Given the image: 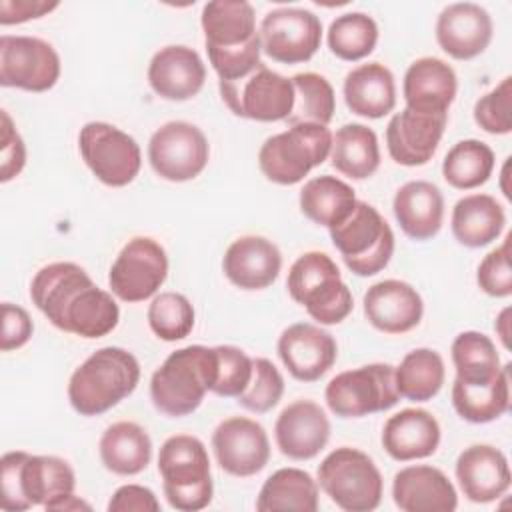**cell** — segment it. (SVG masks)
<instances>
[{"label": "cell", "mask_w": 512, "mask_h": 512, "mask_svg": "<svg viewBox=\"0 0 512 512\" xmlns=\"http://www.w3.org/2000/svg\"><path fill=\"white\" fill-rule=\"evenodd\" d=\"M74 488L76 476L64 458L12 450L0 460V506L6 512L46 508Z\"/></svg>", "instance_id": "3"}, {"label": "cell", "mask_w": 512, "mask_h": 512, "mask_svg": "<svg viewBox=\"0 0 512 512\" xmlns=\"http://www.w3.org/2000/svg\"><path fill=\"white\" fill-rule=\"evenodd\" d=\"M210 158L204 132L184 120L162 124L148 140V162L168 182H188L202 174Z\"/></svg>", "instance_id": "14"}, {"label": "cell", "mask_w": 512, "mask_h": 512, "mask_svg": "<svg viewBox=\"0 0 512 512\" xmlns=\"http://www.w3.org/2000/svg\"><path fill=\"white\" fill-rule=\"evenodd\" d=\"M158 472L168 504L180 512H196L212 502V474L206 446L190 434L164 440L158 452Z\"/></svg>", "instance_id": "6"}, {"label": "cell", "mask_w": 512, "mask_h": 512, "mask_svg": "<svg viewBox=\"0 0 512 512\" xmlns=\"http://www.w3.org/2000/svg\"><path fill=\"white\" fill-rule=\"evenodd\" d=\"M218 90L230 112L246 120L286 122L294 108L292 80L264 62L234 82H218Z\"/></svg>", "instance_id": "11"}, {"label": "cell", "mask_w": 512, "mask_h": 512, "mask_svg": "<svg viewBox=\"0 0 512 512\" xmlns=\"http://www.w3.org/2000/svg\"><path fill=\"white\" fill-rule=\"evenodd\" d=\"M34 332V324L30 314L12 302H2V336H0V348L2 352L18 350L22 348Z\"/></svg>", "instance_id": "50"}, {"label": "cell", "mask_w": 512, "mask_h": 512, "mask_svg": "<svg viewBox=\"0 0 512 512\" xmlns=\"http://www.w3.org/2000/svg\"><path fill=\"white\" fill-rule=\"evenodd\" d=\"M446 368L442 356L432 348L410 350L394 368V384L400 398L410 402L432 400L444 384Z\"/></svg>", "instance_id": "38"}, {"label": "cell", "mask_w": 512, "mask_h": 512, "mask_svg": "<svg viewBox=\"0 0 512 512\" xmlns=\"http://www.w3.org/2000/svg\"><path fill=\"white\" fill-rule=\"evenodd\" d=\"M512 78L506 76L474 104V122L488 134L512 132Z\"/></svg>", "instance_id": "46"}, {"label": "cell", "mask_w": 512, "mask_h": 512, "mask_svg": "<svg viewBox=\"0 0 512 512\" xmlns=\"http://www.w3.org/2000/svg\"><path fill=\"white\" fill-rule=\"evenodd\" d=\"M332 132L322 124H292L288 130L264 140L258 150L260 172L274 184L292 186L328 160Z\"/></svg>", "instance_id": "7"}, {"label": "cell", "mask_w": 512, "mask_h": 512, "mask_svg": "<svg viewBox=\"0 0 512 512\" xmlns=\"http://www.w3.org/2000/svg\"><path fill=\"white\" fill-rule=\"evenodd\" d=\"M362 304L366 320L384 334L410 332L420 324L424 314V302L416 288L396 278L372 284Z\"/></svg>", "instance_id": "23"}, {"label": "cell", "mask_w": 512, "mask_h": 512, "mask_svg": "<svg viewBox=\"0 0 512 512\" xmlns=\"http://www.w3.org/2000/svg\"><path fill=\"white\" fill-rule=\"evenodd\" d=\"M440 424L424 408H404L392 414L382 428V446L398 462L428 458L438 450Z\"/></svg>", "instance_id": "28"}, {"label": "cell", "mask_w": 512, "mask_h": 512, "mask_svg": "<svg viewBox=\"0 0 512 512\" xmlns=\"http://www.w3.org/2000/svg\"><path fill=\"white\" fill-rule=\"evenodd\" d=\"M284 394V378L268 358H252V378L236 402L256 414L272 410Z\"/></svg>", "instance_id": "44"}, {"label": "cell", "mask_w": 512, "mask_h": 512, "mask_svg": "<svg viewBox=\"0 0 512 512\" xmlns=\"http://www.w3.org/2000/svg\"><path fill=\"white\" fill-rule=\"evenodd\" d=\"M138 382L136 356L120 346H104L72 372L68 400L80 416H100L130 396Z\"/></svg>", "instance_id": "2"}, {"label": "cell", "mask_w": 512, "mask_h": 512, "mask_svg": "<svg viewBox=\"0 0 512 512\" xmlns=\"http://www.w3.org/2000/svg\"><path fill=\"white\" fill-rule=\"evenodd\" d=\"M62 72L54 46L36 36H0V84L28 92H46Z\"/></svg>", "instance_id": "15"}, {"label": "cell", "mask_w": 512, "mask_h": 512, "mask_svg": "<svg viewBox=\"0 0 512 512\" xmlns=\"http://www.w3.org/2000/svg\"><path fill=\"white\" fill-rule=\"evenodd\" d=\"M286 288L290 298L318 324H340L354 306L350 288L326 252L310 250L298 256L290 266Z\"/></svg>", "instance_id": "5"}, {"label": "cell", "mask_w": 512, "mask_h": 512, "mask_svg": "<svg viewBox=\"0 0 512 512\" xmlns=\"http://www.w3.org/2000/svg\"><path fill=\"white\" fill-rule=\"evenodd\" d=\"M330 238L348 270L356 276L382 272L394 254V232L368 202L356 200L350 216L330 228Z\"/></svg>", "instance_id": "9"}, {"label": "cell", "mask_w": 512, "mask_h": 512, "mask_svg": "<svg viewBox=\"0 0 512 512\" xmlns=\"http://www.w3.org/2000/svg\"><path fill=\"white\" fill-rule=\"evenodd\" d=\"M328 158L342 176L352 180H366L380 166L378 136L364 124H344L336 130V134H332V148Z\"/></svg>", "instance_id": "34"}, {"label": "cell", "mask_w": 512, "mask_h": 512, "mask_svg": "<svg viewBox=\"0 0 512 512\" xmlns=\"http://www.w3.org/2000/svg\"><path fill=\"white\" fill-rule=\"evenodd\" d=\"M150 330L166 342L186 338L194 328V306L180 292H160L148 306Z\"/></svg>", "instance_id": "43"}, {"label": "cell", "mask_w": 512, "mask_h": 512, "mask_svg": "<svg viewBox=\"0 0 512 512\" xmlns=\"http://www.w3.org/2000/svg\"><path fill=\"white\" fill-rule=\"evenodd\" d=\"M504 226L506 212L490 194H468L452 208V234L466 248H482L492 244L502 234Z\"/></svg>", "instance_id": "31"}, {"label": "cell", "mask_w": 512, "mask_h": 512, "mask_svg": "<svg viewBox=\"0 0 512 512\" xmlns=\"http://www.w3.org/2000/svg\"><path fill=\"white\" fill-rule=\"evenodd\" d=\"M330 52L346 62H358L374 52L378 24L366 12H346L336 16L326 34Z\"/></svg>", "instance_id": "41"}, {"label": "cell", "mask_w": 512, "mask_h": 512, "mask_svg": "<svg viewBox=\"0 0 512 512\" xmlns=\"http://www.w3.org/2000/svg\"><path fill=\"white\" fill-rule=\"evenodd\" d=\"M452 406L456 414L472 424H486L504 416L510 408V364L488 384H464L454 378Z\"/></svg>", "instance_id": "35"}, {"label": "cell", "mask_w": 512, "mask_h": 512, "mask_svg": "<svg viewBox=\"0 0 512 512\" xmlns=\"http://www.w3.org/2000/svg\"><path fill=\"white\" fill-rule=\"evenodd\" d=\"M206 80V66L194 48L170 44L160 48L148 64V84L164 100L194 98Z\"/></svg>", "instance_id": "24"}, {"label": "cell", "mask_w": 512, "mask_h": 512, "mask_svg": "<svg viewBox=\"0 0 512 512\" xmlns=\"http://www.w3.org/2000/svg\"><path fill=\"white\" fill-rule=\"evenodd\" d=\"M216 350V380L212 392L226 398H238L250 384L252 358L238 346L218 344Z\"/></svg>", "instance_id": "45"}, {"label": "cell", "mask_w": 512, "mask_h": 512, "mask_svg": "<svg viewBox=\"0 0 512 512\" xmlns=\"http://www.w3.org/2000/svg\"><path fill=\"white\" fill-rule=\"evenodd\" d=\"M98 452L106 470L118 476H134L150 464L152 440L140 424L122 420L104 430Z\"/></svg>", "instance_id": "33"}, {"label": "cell", "mask_w": 512, "mask_h": 512, "mask_svg": "<svg viewBox=\"0 0 512 512\" xmlns=\"http://www.w3.org/2000/svg\"><path fill=\"white\" fill-rule=\"evenodd\" d=\"M458 92L454 68L434 56L414 60L402 82L406 108L422 114H448Z\"/></svg>", "instance_id": "27"}, {"label": "cell", "mask_w": 512, "mask_h": 512, "mask_svg": "<svg viewBox=\"0 0 512 512\" xmlns=\"http://www.w3.org/2000/svg\"><path fill=\"white\" fill-rule=\"evenodd\" d=\"M260 512H316L318 482L300 468H280L270 474L256 498Z\"/></svg>", "instance_id": "36"}, {"label": "cell", "mask_w": 512, "mask_h": 512, "mask_svg": "<svg viewBox=\"0 0 512 512\" xmlns=\"http://www.w3.org/2000/svg\"><path fill=\"white\" fill-rule=\"evenodd\" d=\"M160 502L156 494L140 484H124L120 486L110 502L108 512H158Z\"/></svg>", "instance_id": "51"}, {"label": "cell", "mask_w": 512, "mask_h": 512, "mask_svg": "<svg viewBox=\"0 0 512 512\" xmlns=\"http://www.w3.org/2000/svg\"><path fill=\"white\" fill-rule=\"evenodd\" d=\"M482 292L494 298H506L512 294V270H510V234L506 240L488 252L476 272Z\"/></svg>", "instance_id": "48"}, {"label": "cell", "mask_w": 512, "mask_h": 512, "mask_svg": "<svg viewBox=\"0 0 512 512\" xmlns=\"http://www.w3.org/2000/svg\"><path fill=\"white\" fill-rule=\"evenodd\" d=\"M448 114H422L410 108L396 112L386 126L390 158L402 166H422L438 150Z\"/></svg>", "instance_id": "20"}, {"label": "cell", "mask_w": 512, "mask_h": 512, "mask_svg": "<svg viewBox=\"0 0 512 512\" xmlns=\"http://www.w3.org/2000/svg\"><path fill=\"white\" fill-rule=\"evenodd\" d=\"M392 212L408 238L424 242L434 238L442 228L444 196L428 180H410L396 190Z\"/></svg>", "instance_id": "29"}, {"label": "cell", "mask_w": 512, "mask_h": 512, "mask_svg": "<svg viewBox=\"0 0 512 512\" xmlns=\"http://www.w3.org/2000/svg\"><path fill=\"white\" fill-rule=\"evenodd\" d=\"M450 354L456 380L464 384H488L502 370L494 342L490 336L476 330L460 332L452 342Z\"/></svg>", "instance_id": "39"}, {"label": "cell", "mask_w": 512, "mask_h": 512, "mask_svg": "<svg viewBox=\"0 0 512 512\" xmlns=\"http://www.w3.org/2000/svg\"><path fill=\"white\" fill-rule=\"evenodd\" d=\"M324 400L338 418H364L390 410L400 400L394 366L376 362L344 370L326 384Z\"/></svg>", "instance_id": "10"}, {"label": "cell", "mask_w": 512, "mask_h": 512, "mask_svg": "<svg viewBox=\"0 0 512 512\" xmlns=\"http://www.w3.org/2000/svg\"><path fill=\"white\" fill-rule=\"evenodd\" d=\"M2 130H0V182H10L16 178L26 164V146L20 132L14 128V122L6 110L0 112Z\"/></svg>", "instance_id": "49"}, {"label": "cell", "mask_w": 512, "mask_h": 512, "mask_svg": "<svg viewBox=\"0 0 512 512\" xmlns=\"http://www.w3.org/2000/svg\"><path fill=\"white\" fill-rule=\"evenodd\" d=\"M58 6V2L46 0H0V24L10 26L36 20L50 14Z\"/></svg>", "instance_id": "52"}, {"label": "cell", "mask_w": 512, "mask_h": 512, "mask_svg": "<svg viewBox=\"0 0 512 512\" xmlns=\"http://www.w3.org/2000/svg\"><path fill=\"white\" fill-rule=\"evenodd\" d=\"M294 108L288 116V124H322L328 126L334 118L336 96L332 84L316 72H300L292 78Z\"/></svg>", "instance_id": "42"}, {"label": "cell", "mask_w": 512, "mask_h": 512, "mask_svg": "<svg viewBox=\"0 0 512 512\" xmlns=\"http://www.w3.org/2000/svg\"><path fill=\"white\" fill-rule=\"evenodd\" d=\"M276 350L284 368L300 382L320 380L338 356L334 336L310 322H296L284 328Z\"/></svg>", "instance_id": "18"}, {"label": "cell", "mask_w": 512, "mask_h": 512, "mask_svg": "<svg viewBox=\"0 0 512 512\" xmlns=\"http://www.w3.org/2000/svg\"><path fill=\"white\" fill-rule=\"evenodd\" d=\"M78 150L90 172L106 186H128L142 168L138 142L108 122H88L80 128Z\"/></svg>", "instance_id": "12"}, {"label": "cell", "mask_w": 512, "mask_h": 512, "mask_svg": "<svg viewBox=\"0 0 512 512\" xmlns=\"http://www.w3.org/2000/svg\"><path fill=\"white\" fill-rule=\"evenodd\" d=\"M274 438L278 450L292 460H310L330 440V420L314 400H294L276 418Z\"/></svg>", "instance_id": "21"}, {"label": "cell", "mask_w": 512, "mask_h": 512, "mask_svg": "<svg viewBox=\"0 0 512 512\" xmlns=\"http://www.w3.org/2000/svg\"><path fill=\"white\" fill-rule=\"evenodd\" d=\"M494 330L500 336L504 348H510V308H504L494 322Z\"/></svg>", "instance_id": "54"}, {"label": "cell", "mask_w": 512, "mask_h": 512, "mask_svg": "<svg viewBox=\"0 0 512 512\" xmlns=\"http://www.w3.org/2000/svg\"><path fill=\"white\" fill-rule=\"evenodd\" d=\"M494 24L486 8L474 2H454L436 20V42L454 60H472L492 42Z\"/></svg>", "instance_id": "19"}, {"label": "cell", "mask_w": 512, "mask_h": 512, "mask_svg": "<svg viewBox=\"0 0 512 512\" xmlns=\"http://www.w3.org/2000/svg\"><path fill=\"white\" fill-rule=\"evenodd\" d=\"M216 380L214 346L190 344L170 352L150 378V398L158 412L170 418H182L196 412L212 392Z\"/></svg>", "instance_id": "4"}, {"label": "cell", "mask_w": 512, "mask_h": 512, "mask_svg": "<svg viewBox=\"0 0 512 512\" xmlns=\"http://www.w3.org/2000/svg\"><path fill=\"white\" fill-rule=\"evenodd\" d=\"M496 158L492 148L476 138L456 142L442 160V176L456 190H472L488 182Z\"/></svg>", "instance_id": "40"}, {"label": "cell", "mask_w": 512, "mask_h": 512, "mask_svg": "<svg viewBox=\"0 0 512 512\" xmlns=\"http://www.w3.org/2000/svg\"><path fill=\"white\" fill-rule=\"evenodd\" d=\"M318 486L346 512H370L380 506L384 480L374 460L350 446L332 450L318 466Z\"/></svg>", "instance_id": "8"}, {"label": "cell", "mask_w": 512, "mask_h": 512, "mask_svg": "<svg viewBox=\"0 0 512 512\" xmlns=\"http://www.w3.org/2000/svg\"><path fill=\"white\" fill-rule=\"evenodd\" d=\"M282 268L278 246L256 234L236 238L224 252V276L242 290H264L276 282Z\"/></svg>", "instance_id": "25"}, {"label": "cell", "mask_w": 512, "mask_h": 512, "mask_svg": "<svg viewBox=\"0 0 512 512\" xmlns=\"http://www.w3.org/2000/svg\"><path fill=\"white\" fill-rule=\"evenodd\" d=\"M344 102L348 110L362 118H382L396 106L394 74L380 62L352 68L344 78Z\"/></svg>", "instance_id": "30"}, {"label": "cell", "mask_w": 512, "mask_h": 512, "mask_svg": "<svg viewBox=\"0 0 512 512\" xmlns=\"http://www.w3.org/2000/svg\"><path fill=\"white\" fill-rule=\"evenodd\" d=\"M208 60L218 74V82H234L246 74H250L262 60V44L260 34H256L250 42L236 48H206Z\"/></svg>", "instance_id": "47"}, {"label": "cell", "mask_w": 512, "mask_h": 512, "mask_svg": "<svg viewBox=\"0 0 512 512\" xmlns=\"http://www.w3.org/2000/svg\"><path fill=\"white\" fill-rule=\"evenodd\" d=\"M456 480L462 494L476 504H488L510 488V466L502 450L490 444H472L456 458Z\"/></svg>", "instance_id": "22"}, {"label": "cell", "mask_w": 512, "mask_h": 512, "mask_svg": "<svg viewBox=\"0 0 512 512\" xmlns=\"http://www.w3.org/2000/svg\"><path fill=\"white\" fill-rule=\"evenodd\" d=\"M30 298L58 330L88 340L110 334L120 320L114 296L74 262L42 266L30 282Z\"/></svg>", "instance_id": "1"}, {"label": "cell", "mask_w": 512, "mask_h": 512, "mask_svg": "<svg viewBox=\"0 0 512 512\" xmlns=\"http://www.w3.org/2000/svg\"><path fill=\"white\" fill-rule=\"evenodd\" d=\"M200 24L206 48H236L258 34L254 6L246 0H214L204 4Z\"/></svg>", "instance_id": "32"}, {"label": "cell", "mask_w": 512, "mask_h": 512, "mask_svg": "<svg viewBox=\"0 0 512 512\" xmlns=\"http://www.w3.org/2000/svg\"><path fill=\"white\" fill-rule=\"evenodd\" d=\"M212 450L218 466L238 478H248L266 468L270 440L264 426L246 416H230L212 432Z\"/></svg>", "instance_id": "17"}, {"label": "cell", "mask_w": 512, "mask_h": 512, "mask_svg": "<svg viewBox=\"0 0 512 512\" xmlns=\"http://www.w3.org/2000/svg\"><path fill=\"white\" fill-rule=\"evenodd\" d=\"M392 500L402 512H452L458 506L454 484L440 468L428 464L398 470L392 480Z\"/></svg>", "instance_id": "26"}, {"label": "cell", "mask_w": 512, "mask_h": 512, "mask_svg": "<svg viewBox=\"0 0 512 512\" xmlns=\"http://www.w3.org/2000/svg\"><path fill=\"white\" fill-rule=\"evenodd\" d=\"M262 52L280 64L308 62L320 48L322 22L306 8H274L260 22Z\"/></svg>", "instance_id": "16"}, {"label": "cell", "mask_w": 512, "mask_h": 512, "mask_svg": "<svg viewBox=\"0 0 512 512\" xmlns=\"http://www.w3.org/2000/svg\"><path fill=\"white\" fill-rule=\"evenodd\" d=\"M298 202L302 214L308 220L330 230L350 216L356 204V194L354 188L344 180L330 174H322L310 178L302 186Z\"/></svg>", "instance_id": "37"}, {"label": "cell", "mask_w": 512, "mask_h": 512, "mask_svg": "<svg viewBox=\"0 0 512 512\" xmlns=\"http://www.w3.org/2000/svg\"><path fill=\"white\" fill-rule=\"evenodd\" d=\"M168 276V256L160 242L150 236L128 240L108 272L110 292L122 302L152 298Z\"/></svg>", "instance_id": "13"}, {"label": "cell", "mask_w": 512, "mask_h": 512, "mask_svg": "<svg viewBox=\"0 0 512 512\" xmlns=\"http://www.w3.org/2000/svg\"><path fill=\"white\" fill-rule=\"evenodd\" d=\"M46 510H58V512H78V510H92V506L88 502H84L82 498H78L74 492L66 494L58 500H54L52 504L46 506Z\"/></svg>", "instance_id": "53"}]
</instances>
